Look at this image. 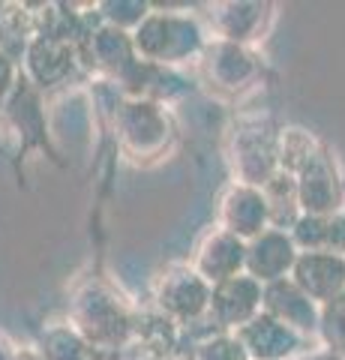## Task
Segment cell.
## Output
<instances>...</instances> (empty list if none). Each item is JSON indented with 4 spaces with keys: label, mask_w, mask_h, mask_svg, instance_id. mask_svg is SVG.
Returning <instances> with one entry per match:
<instances>
[{
    "label": "cell",
    "mask_w": 345,
    "mask_h": 360,
    "mask_svg": "<svg viewBox=\"0 0 345 360\" xmlns=\"http://www.w3.org/2000/svg\"><path fill=\"white\" fill-rule=\"evenodd\" d=\"M0 360H18V354L13 352V345H9L4 336H0Z\"/></svg>",
    "instance_id": "cell-19"
},
{
    "label": "cell",
    "mask_w": 345,
    "mask_h": 360,
    "mask_svg": "<svg viewBox=\"0 0 345 360\" xmlns=\"http://www.w3.org/2000/svg\"><path fill=\"white\" fill-rule=\"evenodd\" d=\"M318 336L325 340V348H330L333 354H339L345 360V291L321 307Z\"/></svg>",
    "instance_id": "cell-15"
},
{
    "label": "cell",
    "mask_w": 345,
    "mask_h": 360,
    "mask_svg": "<svg viewBox=\"0 0 345 360\" xmlns=\"http://www.w3.org/2000/svg\"><path fill=\"white\" fill-rule=\"evenodd\" d=\"M294 180H297V198H300V210L304 213H309V217H333V213H342L345 180L339 177L337 160H333V153L325 144L300 165Z\"/></svg>",
    "instance_id": "cell-1"
},
{
    "label": "cell",
    "mask_w": 345,
    "mask_h": 360,
    "mask_svg": "<svg viewBox=\"0 0 345 360\" xmlns=\"http://www.w3.org/2000/svg\"><path fill=\"white\" fill-rule=\"evenodd\" d=\"M264 307V285L255 283L249 274L231 276L226 283L210 288V315L219 321V328L240 330L249 324Z\"/></svg>",
    "instance_id": "cell-3"
},
{
    "label": "cell",
    "mask_w": 345,
    "mask_h": 360,
    "mask_svg": "<svg viewBox=\"0 0 345 360\" xmlns=\"http://www.w3.org/2000/svg\"><path fill=\"white\" fill-rule=\"evenodd\" d=\"M210 70L216 72V78L226 87H235V84H243L247 78H252L255 63L237 42H226L216 49V60H210Z\"/></svg>",
    "instance_id": "cell-13"
},
{
    "label": "cell",
    "mask_w": 345,
    "mask_h": 360,
    "mask_svg": "<svg viewBox=\"0 0 345 360\" xmlns=\"http://www.w3.org/2000/svg\"><path fill=\"white\" fill-rule=\"evenodd\" d=\"M300 360H342V357L333 354L330 348H325V352H313V354H306V357H300Z\"/></svg>",
    "instance_id": "cell-18"
},
{
    "label": "cell",
    "mask_w": 345,
    "mask_h": 360,
    "mask_svg": "<svg viewBox=\"0 0 345 360\" xmlns=\"http://www.w3.org/2000/svg\"><path fill=\"white\" fill-rule=\"evenodd\" d=\"M243 270H247V240H240L237 234H231L226 229L214 231L202 243V250H198L195 274L210 285L226 283L231 276H240Z\"/></svg>",
    "instance_id": "cell-7"
},
{
    "label": "cell",
    "mask_w": 345,
    "mask_h": 360,
    "mask_svg": "<svg viewBox=\"0 0 345 360\" xmlns=\"http://www.w3.org/2000/svg\"><path fill=\"white\" fill-rule=\"evenodd\" d=\"M18 360H46V357H37V354H18Z\"/></svg>",
    "instance_id": "cell-20"
},
{
    "label": "cell",
    "mask_w": 345,
    "mask_h": 360,
    "mask_svg": "<svg viewBox=\"0 0 345 360\" xmlns=\"http://www.w3.org/2000/svg\"><path fill=\"white\" fill-rule=\"evenodd\" d=\"M292 279L306 297H313L318 307H325V303H330L345 291V255L300 252L292 270Z\"/></svg>",
    "instance_id": "cell-5"
},
{
    "label": "cell",
    "mask_w": 345,
    "mask_h": 360,
    "mask_svg": "<svg viewBox=\"0 0 345 360\" xmlns=\"http://www.w3.org/2000/svg\"><path fill=\"white\" fill-rule=\"evenodd\" d=\"M42 357L46 360H91V348L72 330H48L42 340Z\"/></svg>",
    "instance_id": "cell-16"
},
{
    "label": "cell",
    "mask_w": 345,
    "mask_h": 360,
    "mask_svg": "<svg viewBox=\"0 0 345 360\" xmlns=\"http://www.w3.org/2000/svg\"><path fill=\"white\" fill-rule=\"evenodd\" d=\"M237 172L243 184L255 189H264L280 172V135L267 120H255L237 132Z\"/></svg>",
    "instance_id": "cell-2"
},
{
    "label": "cell",
    "mask_w": 345,
    "mask_h": 360,
    "mask_svg": "<svg viewBox=\"0 0 345 360\" xmlns=\"http://www.w3.org/2000/svg\"><path fill=\"white\" fill-rule=\"evenodd\" d=\"M261 312H267L271 319H276L285 328H292L294 333H318V324H321V307L306 297L304 291L294 285V279H280V283H271L264 285V307Z\"/></svg>",
    "instance_id": "cell-6"
},
{
    "label": "cell",
    "mask_w": 345,
    "mask_h": 360,
    "mask_svg": "<svg viewBox=\"0 0 345 360\" xmlns=\"http://www.w3.org/2000/svg\"><path fill=\"white\" fill-rule=\"evenodd\" d=\"M264 201H267V210H271V229H280V231H292L294 222L304 217L300 210V198H297V180L294 174L288 172H276L271 177V184L264 189Z\"/></svg>",
    "instance_id": "cell-12"
},
{
    "label": "cell",
    "mask_w": 345,
    "mask_h": 360,
    "mask_svg": "<svg viewBox=\"0 0 345 360\" xmlns=\"http://www.w3.org/2000/svg\"><path fill=\"white\" fill-rule=\"evenodd\" d=\"M228 13L219 18V30L226 33V39L231 42H243V39H249L255 27L261 25V6L259 4H231L226 6Z\"/></svg>",
    "instance_id": "cell-14"
},
{
    "label": "cell",
    "mask_w": 345,
    "mask_h": 360,
    "mask_svg": "<svg viewBox=\"0 0 345 360\" xmlns=\"http://www.w3.org/2000/svg\"><path fill=\"white\" fill-rule=\"evenodd\" d=\"M297 255L300 250L294 246L292 234L280 229H267L264 234L247 243V274L261 285L280 283V279L292 276Z\"/></svg>",
    "instance_id": "cell-4"
},
{
    "label": "cell",
    "mask_w": 345,
    "mask_h": 360,
    "mask_svg": "<svg viewBox=\"0 0 345 360\" xmlns=\"http://www.w3.org/2000/svg\"><path fill=\"white\" fill-rule=\"evenodd\" d=\"M252 360H292L300 348V333L285 328L267 312H259L235 333Z\"/></svg>",
    "instance_id": "cell-8"
},
{
    "label": "cell",
    "mask_w": 345,
    "mask_h": 360,
    "mask_svg": "<svg viewBox=\"0 0 345 360\" xmlns=\"http://www.w3.org/2000/svg\"><path fill=\"white\" fill-rule=\"evenodd\" d=\"M210 288L195 270H177V274L165 276L160 303L177 319H195L204 309H210Z\"/></svg>",
    "instance_id": "cell-10"
},
{
    "label": "cell",
    "mask_w": 345,
    "mask_h": 360,
    "mask_svg": "<svg viewBox=\"0 0 345 360\" xmlns=\"http://www.w3.org/2000/svg\"><path fill=\"white\" fill-rule=\"evenodd\" d=\"M288 234H292L300 252L345 255V213H333V217H309V213H304Z\"/></svg>",
    "instance_id": "cell-11"
},
{
    "label": "cell",
    "mask_w": 345,
    "mask_h": 360,
    "mask_svg": "<svg viewBox=\"0 0 345 360\" xmlns=\"http://www.w3.org/2000/svg\"><path fill=\"white\" fill-rule=\"evenodd\" d=\"M222 225H226V231L237 234L247 243L264 234L267 225H271V210H267L261 189L247 184L228 189V195L222 198Z\"/></svg>",
    "instance_id": "cell-9"
},
{
    "label": "cell",
    "mask_w": 345,
    "mask_h": 360,
    "mask_svg": "<svg viewBox=\"0 0 345 360\" xmlns=\"http://www.w3.org/2000/svg\"><path fill=\"white\" fill-rule=\"evenodd\" d=\"M195 360H252L237 336H214L198 345Z\"/></svg>",
    "instance_id": "cell-17"
}]
</instances>
